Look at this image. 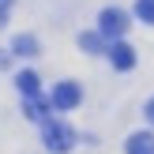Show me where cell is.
Segmentation results:
<instances>
[{
  "mask_svg": "<svg viewBox=\"0 0 154 154\" xmlns=\"http://www.w3.org/2000/svg\"><path fill=\"white\" fill-rule=\"evenodd\" d=\"M124 150L128 154H154V135L150 132H135L132 139L124 143Z\"/></svg>",
  "mask_w": 154,
  "mask_h": 154,
  "instance_id": "5b68a950",
  "label": "cell"
},
{
  "mask_svg": "<svg viewBox=\"0 0 154 154\" xmlns=\"http://www.w3.org/2000/svg\"><path fill=\"white\" fill-rule=\"evenodd\" d=\"M135 15L143 23H154V0H135Z\"/></svg>",
  "mask_w": 154,
  "mask_h": 154,
  "instance_id": "9c48e42d",
  "label": "cell"
},
{
  "mask_svg": "<svg viewBox=\"0 0 154 154\" xmlns=\"http://www.w3.org/2000/svg\"><path fill=\"white\" fill-rule=\"evenodd\" d=\"M42 132H45V147H49L53 154H64V150L75 143L72 128H68V124H57V120H45V124H42Z\"/></svg>",
  "mask_w": 154,
  "mask_h": 154,
  "instance_id": "6da1fadb",
  "label": "cell"
},
{
  "mask_svg": "<svg viewBox=\"0 0 154 154\" xmlns=\"http://www.w3.org/2000/svg\"><path fill=\"white\" fill-rule=\"evenodd\" d=\"M8 4H11V0H0V8H8Z\"/></svg>",
  "mask_w": 154,
  "mask_h": 154,
  "instance_id": "4fadbf2b",
  "label": "cell"
},
{
  "mask_svg": "<svg viewBox=\"0 0 154 154\" xmlns=\"http://www.w3.org/2000/svg\"><path fill=\"white\" fill-rule=\"evenodd\" d=\"M79 45H83L87 53H102V34H83Z\"/></svg>",
  "mask_w": 154,
  "mask_h": 154,
  "instance_id": "30bf717a",
  "label": "cell"
},
{
  "mask_svg": "<svg viewBox=\"0 0 154 154\" xmlns=\"http://www.w3.org/2000/svg\"><path fill=\"white\" fill-rule=\"evenodd\" d=\"M15 87H19L26 98L38 94V75H34V72H19V75H15Z\"/></svg>",
  "mask_w": 154,
  "mask_h": 154,
  "instance_id": "ba28073f",
  "label": "cell"
},
{
  "mask_svg": "<svg viewBox=\"0 0 154 154\" xmlns=\"http://www.w3.org/2000/svg\"><path fill=\"white\" fill-rule=\"evenodd\" d=\"M124 30H128V15L120 11V8H105V11L98 15V34L102 38H113V42H117Z\"/></svg>",
  "mask_w": 154,
  "mask_h": 154,
  "instance_id": "7a4b0ae2",
  "label": "cell"
},
{
  "mask_svg": "<svg viewBox=\"0 0 154 154\" xmlns=\"http://www.w3.org/2000/svg\"><path fill=\"white\" fill-rule=\"evenodd\" d=\"M26 117L38 120V124H45V120H49V102H38V98L30 94V102H26Z\"/></svg>",
  "mask_w": 154,
  "mask_h": 154,
  "instance_id": "52a82bcc",
  "label": "cell"
},
{
  "mask_svg": "<svg viewBox=\"0 0 154 154\" xmlns=\"http://www.w3.org/2000/svg\"><path fill=\"white\" fill-rule=\"evenodd\" d=\"M4 23H8V8H0V26H4Z\"/></svg>",
  "mask_w": 154,
  "mask_h": 154,
  "instance_id": "7c38bea8",
  "label": "cell"
},
{
  "mask_svg": "<svg viewBox=\"0 0 154 154\" xmlns=\"http://www.w3.org/2000/svg\"><path fill=\"white\" fill-rule=\"evenodd\" d=\"M109 60H113V68H120V72H132L135 68V49L117 38V42L109 45Z\"/></svg>",
  "mask_w": 154,
  "mask_h": 154,
  "instance_id": "277c9868",
  "label": "cell"
},
{
  "mask_svg": "<svg viewBox=\"0 0 154 154\" xmlns=\"http://www.w3.org/2000/svg\"><path fill=\"white\" fill-rule=\"evenodd\" d=\"M11 49H15V57H34V53H38V38L19 34V38L11 42Z\"/></svg>",
  "mask_w": 154,
  "mask_h": 154,
  "instance_id": "8992f818",
  "label": "cell"
},
{
  "mask_svg": "<svg viewBox=\"0 0 154 154\" xmlns=\"http://www.w3.org/2000/svg\"><path fill=\"white\" fill-rule=\"evenodd\" d=\"M83 102V90L79 83H57V90H53V109H75V105Z\"/></svg>",
  "mask_w": 154,
  "mask_h": 154,
  "instance_id": "3957f363",
  "label": "cell"
},
{
  "mask_svg": "<svg viewBox=\"0 0 154 154\" xmlns=\"http://www.w3.org/2000/svg\"><path fill=\"white\" fill-rule=\"evenodd\" d=\"M147 120H150V124H154V98H150V102H147Z\"/></svg>",
  "mask_w": 154,
  "mask_h": 154,
  "instance_id": "8fae6325",
  "label": "cell"
}]
</instances>
